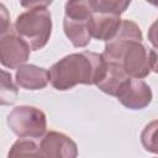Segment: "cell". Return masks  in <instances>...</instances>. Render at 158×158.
Wrapping results in <instances>:
<instances>
[{
	"mask_svg": "<svg viewBox=\"0 0 158 158\" xmlns=\"http://www.w3.org/2000/svg\"><path fill=\"white\" fill-rule=\"evenodd\" d=\"M142 32L131 20H121L116 35L105 43L102 58L117 63L130 78L142 79L157 69L156 51L142 43Z\"/></svg>",
	"mask_w": 158,
	"mask_h": 158,
	"instance_id": "obj_1",
	"label": "cell"
},
{
	"mask_svg": "<svg viewBox=\"0 0 158 158\" xmlns=\"http://www.w3.org/2000/svg\"><path fill=\"white\" fill-rule=\"evenodd\" d=\"M105 70L101 54L84 51L72 53L54 63L48 74L52 86L57 90H69L78 84L96 85Z\"/></svg>",
	"mask_w": 158,
	"mask_h": 158,
	"instance_id": "obj_2",
	"label": "cell"
},
{
	"mask_svg": "<svg viewBox=\"0 0 158 158\" xmlns=\"http://www.w3.org/2000/svg\"><path fill=\"white\" fill-rule=\"evenodd\" d=\"M52 1H30L21 5L27 10L20 14L14 25V31L32 51L43 48L52 32V17L47 9Z\"/></svg>",
	"mask_w": 158,
	"mask_h": 158,
	"instance_id": "obj_3",
	"label": "cell"
},
{
	"mask_svg": "<svg viewBox=\"0 0 158 158\" xmlns=\"http://www.w3.org/2000/svg\"><path fill=\"white\" fill-rule=\"evenodd\" d=\"M63 30L74 47H85L91 40V10L88 0L68 1L64 6Z\"/></svg>",
	"mask_w": 158,
	"mask_h": 158,
	"instance_id": "obj_4",
	"label": "cell"
},
{
	"mask_svg": "<svg viewBox=\"0 0 158 158\" xmlns=\"http://www.w3.org/2000/svg\"><path fill=\"white\" fill-rule=\"evenodd\" d=\"M10 130L20 138H40L47 128L46 114L35 106H16L6 118Z\"/></svg>",
	"mask_w": 158,
	"mask_h": 158,
	"instance_id": "obj_5",
	"label": "cell"
},
{
	"mask_svg": "<svg viewBox=\"0 0 158 158\" xmlns=\"http://www.w3.org/2000/svg\"><path fill=\"white\" fill-rule=\"evenodd\" d=\"M30 51L28 44L12 30L0 38V63L6 68L16 69L23 65L30 58Z\"/></svg>",
	"mask_w": 158,
	"mask_h": 158,
	"instance_id": "obj_6",
	"label": "cell"
},
{
	"mask_svg": "<svg viewBox=\"0 0 158 158\" xmlns=\"http://www.w3.org/2000/svg\"><path fill=\"white\" fill-rule=\"evenodd\" d=\"M40 152L42 158H77L78 146L69 136L49 131L41 141Z\"/></svg>",
	"mask_w": 158,
	"mask_h": 158,
	"instance_id": "obj_7",
	"label": "cell"
},
{
	"mask_svg": "<svg viewBox=\"0 0 158 158\" xmlns=\"http://www.w3.org/2000/svg\"><path fill=\"white\" fill-rule=\"evenodd\" d=\"M152 90L149 85L136 78H128L122 89L116 95L117 100L130 110H141L152 101Z\"/></svg>",
	"mask_w": 158,
	"mask_h": 158,
	"instance_id": "obj_8",
	"label": "cell"
},
{
	"mask_svg": "<svg viewBox=\"0 0 158 158\" xmlns=\"http://www.w3.org/2000/svg\"><path fill=\"white\" fill-rule=\"evenodd\" d=\"M121 23V17L107 12H91L90 32L91 37L100 41H110L117 32Z\"/></svg>",
	"mask_w": 158,
	"mask_h": 158,
	"instance_id": "obj_9",
	"label": "cell"
},
{
	"mask_svg": "<svg viewBox=\"0 0 158 158\" xmlns=\"http://www.w3.org/2000/svg\"><path fill=\"white\" fill-rule=\"evenodd\" d=\"M49 81L48 70L35 64H23L16 72V83L26 90H41Z\"/></svg>",
	"mask_w": 158,
	"mask_h": 158,
	"instance_id": "obj_10",
	"label": "cell"
},
{
	"mask_svg": "<svg viewBox=\"0 0 158 158\" xmlns=\"http://www.w3.org/2000/svg\"><path fill=\"white\" fill-rule=\"evenodd\" d=\"M130 77L117 63L105 62V70L96 86L105 94L116 96Z\"/></svg>",
	"mask_w": 158,
	"mask_h": 158,
	"instance_id": "obj_11",
	"label": "cell"
},
{
	"mask_svg": "<svg viewBox=\"0 0 158 158\" xmlns=\"http://www.w3.org/2000/svg\"><path fill=\"white\" fill-rule=\"evenodd\" d=\"M7 158H42L40 147L32 139H17L10 148Z\"/></svg>",
	"mask_w": 158,
	"mask_h": 158,
	"instance_id": "obj_12",
	"label": "cell"
},
{
	"mask_svg": "<svg viewBox=\"0 0 158 158\" xmlns=\"http://www.w3.org/2000/svg\"><path fill=\"white\" fill-rule=\"evenodd\" d=\"M19 96V90L9 72L0 69V105H12Z\"/></svg>",
	"mask_w": 158,
	"mask_h": 158,
	"instance_id": "obj_13",
	"label": "cell"
},
{
	"mask_svg": "<svg viewBox=\"0 0 158 158\" xmlns=\"http://www.w3.org/2000/svg\"><path fill=\"white\" fill-rule=\"evenodd\" d=\"M91 12H107L121 16L130 6V1H114V0H88Z\"/></svg>",
	"mask_w": 158,
	"mask_h": 158,
	"instance_id": "obj_14",
	"label": "cell"
},
{
	"mask_svg": "<svg viewBox=\"0 0 158 158\" xmlns=\"http://www.w3.org/2000/svg\"><path fill=\"white\" fill-rule=\"evenodd\" d=\"M157 132V121H153L152 123L147 125L146 128L143 130L142 135H141V141L142 144L144 146V148L149 152L156 153L157 152V147H156V141H154V136Z\"/></svg>",
	"mask_w": 158,
	"mask_h": 158,
	"instance_id": "obj_15",
	"label": "cell"
},
{
	"mask_svg": "<svg viewBox=\"0 0 158 158\" xmlns=\"http://www.w3.org/2000/svg\"><path fill=\"white\" fill-rule=\"evenodd\" d=\"M11 31V22H10V14L6 6L0 2V38Z\"/></svg>",
	"mask_w": 158,
	"mask_h": 158,
	"instance_id": "obj_16",
	"label": "cell"
}]
</instances>
